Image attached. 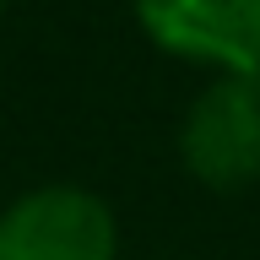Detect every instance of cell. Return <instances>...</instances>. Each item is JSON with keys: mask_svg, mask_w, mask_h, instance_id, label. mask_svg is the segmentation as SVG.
Here are the masks:
<instances>
[{"mask_svg": "<svg viewBox=\"0 0 260 260\" xmlns=\"http://www.w3.org/2000/svg\"><path fill=\"white\" fill-rule=\"evenodd\" d=\"M179 162L206 190H244L260 179V81L211 76L179 119Z\"/></svg>", "mask_w": 260, "mask_h": 260, "instance_id": "6da1fadb", "label": "cell"}, {"mask_svg": "<svg viewBox=\"0 0 260 260\" xmlns=\"http://www.w3.org/2000/svg\"><path fill=\"white\" fill-rule=\"evenodd\" d=\"M119 222L81 184H38L0 211V260H114Z\"/></svg>", "mask_w": 260, "mask_h": 260, "instance_id": "7a4b0ae2", "label": "cell"}, {"mask_svg": "<svg viewBox=\"0 0 260 260\" xmlns=\"http://www.w3.org/2000/svg\"><path fill=\"white\" fill-rule=\"evenodd\" d=\"M130 11L162 54L260 81V0H130Z\"/></svg>", "mask_w": 260, "mask_h": 260, "instance_id": "3957f363", "label": "cell"}, {"mask_svg": "<svg viewBox=\"0 0 260 260\" xmlns=\"http://www.w3.org/2000/svg\"><path fill=\"white\" fill-rule=\"evenodd\" d=\"M6 6H11V0H0V11H6Z\"/></svg>", "mask_w": 260, "mask_h": 260, "instance_id": "277c9868", "label": "cell"}]
</instances>
